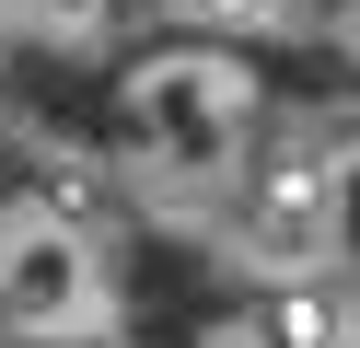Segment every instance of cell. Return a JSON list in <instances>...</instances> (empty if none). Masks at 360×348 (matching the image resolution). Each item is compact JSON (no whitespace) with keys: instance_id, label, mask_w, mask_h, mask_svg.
Masks as SVG:
<instances>
[{"instance_id":"1","label":"cell","mask_w":360,"mask_h":348,"mask_svg":"<svg viewBox=\"0 0 360 348\" xmlns=\"http://www.w3.org/2000/svg\"><path fill=\"white\" fill-rule=\"evenodd\" d=\"M94 70H105V151L163 198H221L279 128L267 58L221 23H151Z\"/></svg>"},{"instance_id":"2","label":"cell","mask_w":360,"mask_h":348,"mask_svg":"<svg viewBox=\"0 0 360 348\" xmlns=\"http://www.w3.org/2000/svg\"><path fill=\"white\" fill-rule=\"evenodd\" d=\"M0 348H128L117 244L58 186H0Z\"/></svg>"},{"instance_id":"3","label":"cell","mask_w":360,"mask_h":348,"mask_svg":"<svg viewBox=\"0 0 360 348\" xmlns=\"http://www.w3.org/2000/svg\"><path fill=\"white\" fill-rule=\"evenodd\" d=\"M186 348H360V290L349 278H256Z\"/></svg>"},{"instance_id":"4","label":"cell","mask_w":360,"mask_h":348,"mask_svg":"<svg viewBox=\"0 0 360 348\" xmlns=\"http://www.w3.org/2000/svg\"><path fill=\"white\" fill-rule=\"evenodd\" d=\"M140 12L151 0H0V46H12V58H82L94 70L105 46H128Z\"/></svg>"},{"instance_id":"5","label":"cell","mask_w":360,"mask_h":348,"mask_svg":"<svg viewBox=\"0 0 360 348\" xmlns=\"http://www.w3.org/2000/svg\"><path fill=\"white\" fill-rule=\"evenodd\" d=\"M163 23H221V35H279V23H314V0H151Z\"/></svg>"},{"instance_id":"6","label":"cell","mask_w":360,"mask_h":348,"mask_svg":"<svg viewBox=\"0 0 360 348\" xmlns=\"http://www.w3.org/2000/svg\"><path fill=\"white\" fill-rule=\"evenodd\" d=\"M314 35H326L337 70H360V0H314Z\"/></svg>"}]
</instances>
